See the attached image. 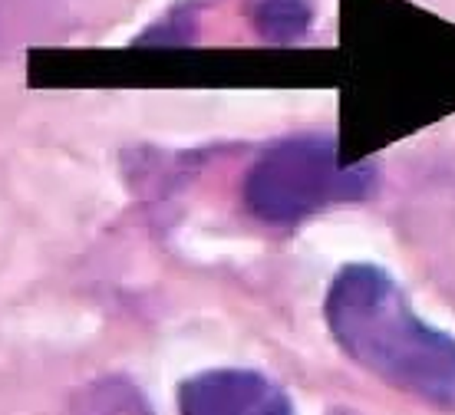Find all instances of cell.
I'll return each instance as SVG.
<instances>
[{"instance_id": "cell-4", "label": "cell", "mask_w": 455, "mask_h": 415, "mask_svg": "<svg viewBox=\"0 0 455 415\" xmlns=\"http://www.w3.org/2000/svg\"><path fill=\"white\" fill-rule=\"evenodd\" d=\"M310 4L307 0H258L254 27L271 44H294L310 30Z\"/></svg>"}, {"instance_id": "cell-2", "label": "cell", "mask_w": 455, "mask_h": 415, "mask_svg": "<svg viewBox=\"0 0 455 415\" xmlns=\"http://www.w3.org/2000/svg\"><path fill=\"white\" fill-rule=\"evenodd\" d=\"M376 188V165H340L331 135H294L264 152L244 179V204L264 225H300L317 211L360 202Z\"/></svg>"}, {"instance_id": "cell-1", "label": "cell", "mask_w": 455, "mask_h": 415, "mask_svg": "<svg viewBox=\"0 0 455 415\" xmlns=\"http://www.w3.org/2000/svg\"><path fill=\"white\" fill-rule=\"evenodd\" d=\"M323 316L347 356L396 393L455 412V337L426 323L376 264H347L333 277Z\"/></svg>"}, {"instance_id": "cell-5", "label": "cell", "mask_w": 455, "mask_h": 415, "mask_svg": "<svg viewBox=\"0 0 455 415\" xmlns=\"http://www.w3.org/2000/svg\"><path fill=\"white\" fill-rule=\"evenodd\" d=\"M76 415H152L142 393H136L125 379L92 382L76 403Z\"/></svg>"}, {"instance_id": "cell-3", "label": "cell", "mask_w": 455, "mask_h": 415, "mask_svg": "<svg viewBox=\"0 0 455 415\" xmlns=\"http://www.w3.org/2000/svg\"><path fill=\"white\" fill-rule=\"evenodd\" d=\"M179 415H294V405L261 372L208 370L182 382Z\"/></svg>"}]
</instances>
